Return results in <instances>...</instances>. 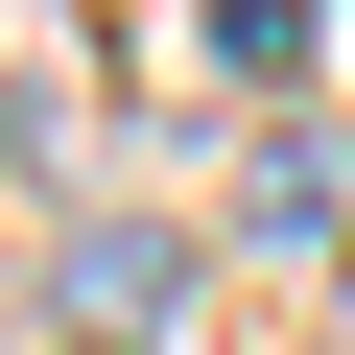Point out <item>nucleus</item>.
Segmentation results:
<instances>
[{"mask_svg": "<svg viewBox=\"0 0 355 355\" xmlns=\"http://www.w3.org/2000/svg\"><path fill=\"white\" fill-rule=\"evenodd\" d=\"M331 214H355V142L284 119V142H261V237H331Z\"/></svg>", "mask_w": 355, "mask_h": 355, "instance_id": "1", "label": "nucleus"}]
</instances>
